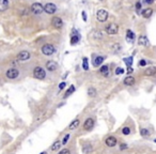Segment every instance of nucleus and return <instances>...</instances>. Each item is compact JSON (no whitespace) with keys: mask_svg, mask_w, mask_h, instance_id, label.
Here are the masks:
<instances>
[{"mask_svg":"<svg viewBox=\"0 0 156 154\" xmlns=\"http://www.w3.org/2000/svg\"><path fill=\"white\" fill-rule=\"evenodd\" d=\"M41 51H42L43 55H45V56H51L56 52V48H55L54 45H51V44H45L42 46Z\"/></svg>","mask_w":156,"mask_h":154,"instance_id":"f257e3e1","label":"nucleus"},{"mask_svg":"<svg viewBox=\"0 0 156 154\" xmlns=\"http://www.w3.org/2000/svg\"><path fill=\"white\" fill-rule=\"evenodd\" d=\"M33 76H34V78L42 80V79H44L46 77V72L41 66H36L33 70Z\"/></svg>","mask_w":156,"mask_h":154,"instance_id":"f03ea898","label":"nucleus"},{"mask_svg":"<svg viewBox=\"0 0 156 154\" xmlns=\"http://www.w3.org/2000/svg\"><path fill=\"white\" fill-rule=\"evenodd\" d=\"M30 10L34 15H40L43 11H44V6H43L40 2H34L31 4Z\"/></svg>","mask_w":156,"mask_h":154,"instance_id":"7ed1b4c3","label":"nucleus"},{"mask_svg":"<svg viewBox=\"0 0 156 154\" xmlns=\"http://www.w3.org/2000/svg\"><path fill=\"white\" fill-rule=\"evenodd\" d=\"M108 12L106 10H104V9H101V10H98L96 12V19L101 23H104V22H106L108 19Z\"/></svg>","mask_w":156,"mask_h":154,"instance_id":"20e7f679","label":"nucleus"},{"mask_svg":"<svg viewBox=\"0 0 156 154\" xmlns=\"http://www.w3.org/2000/svg\"><path fill=\"white\" fill-rule=\"evenodd\" d=\"M106 32L109 35H116L119 32V26L117 24H109L106 26Z\"/></svg>","mask_w":156,"mask_h":154,"instance_id":"39448f33","label":"nucleus"},{"mask_svg":"<svg viewBox=\"0 0 156 154\" xmlns=\"http://www.w3.org/2000/svg\"><path fill=\"white\" fill-rule=\"evenodd\" d=\"M18 75H19V71L15 68H11L5 72V76L9 79H16L18 77Z\"/></svg>","mask_w":156,"mask_h":154,"instance_id":"423d86ee","label":"nucleus"},{"mask_svg":"<svg viewBox=\"0 0 156 154\" xmlns=\"http://www.w3.org/2000/svg\"><path fill=\"white\" fill-rule=\"evenodd\" d=\"M30 57H31V55H30V52L29 51H27V50H23V51H20L18 55H17V60L18 61H22V62H24V61H27V60H29L30 59Z\"/></svg>","mask_w":156,"mask_h":154,"instance_id":"0eeeda50","label":"nucleus"},{"mask_svg":"<svg viewBox=\"0 0 156 154\" xmlns=\"http://www.w3.org/2000/svg\"><path fill=\"white\" fill-rule=\"evenodd\" d=\"M51 25H53V27L56 29H61L63 26V22L60 17L55 16V17H53V19H51Z\"/></svg>","mask_w":156,"mask_h":154,"instance_id":"6e6552de","label":"nucleus"},{"mask_svg":"<svg viewBox=\"0 0 156 154\" xmlns=\"http://www.w3.org/2000/svg\"><path fill=\"white\" fill-rule=\"evenodd\" d=\"M44 11H45L47 14H54V13L57 11V5L54 4V3H51V2L46 3V4L44 5Z\"/></svg>","mask_w":156,"mask_h":154,"instance_id":"1a4fd4ad","label":"nucleus"},{"mask_svg":"<svg viewBox=\"0 0 156 154\" xmlns=\"http://www.w3.org/2000/svg\"><path fill=\"white\" fill-rule=\"evenodd\" d=\"M93 126H94V120L92 119V118H88V119H87V120L84 121V123H83V129H84L86 131L92 130Z\"/></svg>","mask_w":156,"mask_h":154,"instance_id":"9d476101","label":"nucleus"},{"mask_svg":"<svg viewBox=\"0 0 156 154\" xmlns=\"http://www.w3.org/2000/svg\"><path fill=\"white\" fill-rule=\"evenodd\" d=\"M46 69L49 71V72H54L58 69V63L53 61V60H49L46 62Z\"/></svg>","mask_w":156,"mask_h":154,"instance_id":"9b49d317","label":"nucleus"},{"mask_svg":"<svg viewBox=\"0 0 156 154\" xmlns=\"http://www.w3.org/2000/svg\"><path fill=\"white\" fill-rule=\"evenodd\" d=\"M138 44L141 45V46H149L150 42L149 39L146 38V35H140L139 39H138Z\"/></svg>","mask_w":156,"mask_h":154,"instance_id":"f8f14e48","label":"nucleus"},{"mask_svg":"<svg viewBox=\"0 0 156 154\" xmlns=\"http://www.w3.org/2000/svg\"><path fill=\"white\" fill-rule=\"evenodd\" d=\"M105 142H106V144L109 148H112V147H115L117 144V139H116V137H114V136H109V137L106 138Z\"/></svg>","mask_w":156,"mask_h":154,"instance_id":"ddd939ff","label":"nucleus"},{"mask_svg":"<svg viewBox=\"0 0 156 154\" xmlns=\"http://www.w3.org/2000/svg\"><path fill=\"white\" fill-rule=\"evenodd\" d=\"M155 74H156V68L155 66H150L149 69H145V71H144V75L148 76V77L154 76Z\"/></svg>","mask_w":156,"mask_h":154,"instance_id":"4468645a","label":"nucleus"},{"mask_svg":"<svg viewBox=\"0 0 156 154\" xmlns=\"http://www.w3.org/2000/svg\"><path fill=\"white\" fill-rule=\"evenodd\" d=\"M135 38H136V35H135V33L132 30H127L126 31V41L128 43H133L135 41Z\"/></svg>","mask_w":156,"mask_h":154,"instance_id":"2eb2a0df","label":"nucleus"},{"mask_svg":"<svg viewBox=\"0 0 156 154\" xmlns=\"http://www.w3.org/2000/svg\"><path fill=\"white\" fill-rule=\"evenodd\" d=\"M123 83H124L125 86H134L135 85V78L133 76H131V75H128L127 77H125Z\"/></svg>","mask_w":156,"mask_h":154,"instance_id":"dca6fc26","label":"nucleus"},{"mask_svg":"<svg viewBox=\"0 0 156 154\" xmlns=\"http://www.w3.org/2000/svg\"><path fill=\"white\" fill-rule=\"evenodd\" d=\"M153 14V9L151 8H148V9H144V10L142 11V16L144 17V18H149V17H151Z\"/></svg>","mask_w":156,"mask_h":154,"instance_id":"f3484780","label":"nucleus"},{"mask_svg":"<svg viewBox=\"0 0 156 154\" xmlns=\"http://www.w3.org/2000/svg\"><path fill=\"white\" fill-rule=\"evenodd\" d=\"M9 8V0H0V12L5 11Z\"/></svg>","mask_w":156,"mask_h":154,"instance_id":"a211bd4d","label":"nucleus"},{"mask_svg":"<svg viewBox=\"0 0 156 154\" xmlns=\"http://www.w3.org/2000/svg\"><path fill=\"white\" fill-rule=\"evenodd\" d=\"M79 123H80V121L78 120V119H75V120H73L72 122H71V124L68 125V130H76L78 126H79Z\"/></svg>","mask_w":156,"mask_h":154,"instance_id":"6ab92c4d","label":"nucleus"},{"mask_svg":"<svg viewBox=\"0 0 156 154\" xmlns=\"http://www.w3.org/2000/svg\"><path fill=\"white\" fill-rule=\"evenodd\" d=\"M104 62V57H102V56H97V57H95V59H94V65L95 66H100L102 63Z\"/></svg>","mask_w":156,"mask_h":154,"instance_id":"aec40b11","label":"nucleus"},{"mask_svg":"<svg viewBox=\"0 0 156 154\" xmlns=\"http://www.w3.org/2000/svg\"><path fill=\"white\" fill-rule=\"evenodd\" d=\"M100 72H101V74H103L104 76H108V74H109V68H108V65H103L100 69Z\"/></svg>","mask_w":156,"mask_h":154,"instance_id":"412c9836","label":"nucleus"},{"mask_svg":"<svg viewBox=\"0 0 156 154\" xmlns=\"http://www.w3.org/2000/svg\"><path fill=\"white\" fill-rule=\"evenodd\" d=\"M82 152L84 154H89L92 152V146L91 144H84V146L82 147Z\"/></svg>","mask_w":156,"mask_h":154,"instance_id":"4be33fe9","label":"nucleus"},{"mask_svg":"<svg viewBox=\"0 0 156 154\" xmlns=\"http://www.w3.org/2000/svg\"><path fill=\"white\" fill-rule=\"evenodd\" d=\"M61 141H59V140H57L53 146H51V151H58L60 148H61Z\"/></svg>","mask_w":156,"mask_h":154,"instance_id":"5701e85b","label":"nucleus"},{"mask_svg":"<svg viewBox=\"0 0 156 154\" xmlns=\"http://www.w3.org/2000/svg\"><path fill=\"white\" fill-rule=\"evenodd\" d=\"M78 42H79V35H72V38H71V45H75L77 44Z\"/></svg>","mask_w":156,"mask_h":154,"instance_id":"b1692460","label":"nucleus"},{"mask_svg":"<svg viewBox=\"0 0 156 154\" xmlns=\"http://www.w3.org/2000/svg\"><path fill=\"white\" fill-rule=\"evenodd\" d=\"M140 135L142 136V137H149L150 132H149V130H146V129H140Z\"/></svg>","mask_w":156,"mask_h":154,"instance_id":"393cba45","label":"nucleus"},{"mask_svg":"<svg viewBox=\"0 0 156 154\" xmlns=\"http://www.w3.org/2000/svg\"><path fill=\"white\" fill-rule=\"evenodd\" d=\"M88 95L89 96H91V97H94L95 95H96V90H95L94 88H89L88 89Z\"/></svg>","mask_w":156,"mask_h":154,"instance_id":"a878e982","label":"nucleus"},{"mask_svg":"<svg viewBox=\"0 0 156 154\" xmlns=\"http://www.w3.org/2000/svg\"><path fill=\"white\" fill-rule=\"evenodd\" d=\"M74 91H75V87H74V86H71L70 88L67 89V91L65 92V95H64V96H65V97L70 96V95H71V94H72V93H73Z\"/></svg>","mask_w":156,"mask_h":154,"instance_id":"bb28decb","label":"nucleus"},{"mask_svg":"<svg viewBox=\"0 0 156 154\" xmlns=\"http://www.w3.org/2000/svg\"><path fill=\"white\" fill-rule=\"evenodd\" d=\"M82 68L84 71H88L89 70V64H88V58H83L82 60Z\"/></svg>","mask_w":156,"mask_h":154,"instance_id":"cd10ccee","label":"nucleus"},{"mask_svg":"<svg viewBox=\"0 0 156 154\" xmlns=\"http://www.w3.org/2000/svg\"><path fill=\"white\" fill-rule=\"evenodd\" d=\"M124 62L126 63V65H127V66H132V64H133V57L125 58V59H124Z\"/></svg>","mask_w":156,"mask_h":154,"instance_id":"c85d7f7f","label":"nucleus"},{"mask_svg":"<svg viewBox=\"0 0 156 154\" xmlns=\"http://www.w3.org/2000/svg\"><path fill=\"white\" fill-rule=\"evenodd\" d=\"M122 133H123L124 135H129V133H131V129L127 128V126H125V128L122 129Z\"/></svg>","mask_w":156,"mask_h":154,"instance_id":"c756f323","label":"nucleus"},{"mask_svg":"<svg viewBox=\"0 0 156 154\" xmlns=\"http://www.w3.org/2000/svg\"><path fill=\"white\" fill-rule=\"evenodd\" d=\"M70 137H71V136H70V134H66L65 136H64V138H63V140L61 141V143L62 144H65L67 141H68V139H70Z\"/></svg>","mask_w":156,"mask_h":154,"instance_id":"7c9ffc66","label":"nucleus"},{"mask_svg":"<svg viewBox=\"0 0 156 154\" xmlns=\"http://www.w3.org/2000/svg\"><path fill=\"white\" fill-rule=\"evenodd\" d=\"M58 154H71V151L68 150V149H63V150H61Z\"/></svg>","mask_w":156,"mask_h":154,"instance_id":"2f4dec72","label":"nucleus"},{"mask_svg":"<svg viewBox=\"0 0 156 154\" xmlns=\"http://www.w3.org/2000/svg\"><path fill=\"white\" fill-rule=\"evenodd\" d=\"M124 73V70L122 69V68H118L117 70H116V74L117 75H120V74H123Z\"/></svg>","mask_w":156,"mask_h":154,"instance_id":"473e14b6","label":"nucleus"},{"mask_svg":"<svg viewBox=\"0 0 156 154\" xmlns=\"http://www.w3.org/2000/svg\"><path fill=\"white\" fill-rule=\"evenodd\" d=\"M138 64H139V66H145L146 65V61L145 60H140Z\"/></svg>","mask_w":156,"mask_h":154,"instance_id":"72a5a7b5","label":"nucleus"},{"mask_svg":"<svg viewBox=\"0 0 156 154\" xmlns=\"http://www.w3.org/2000/svg\"><path fill=\"white\" fill-rule=\"evenodd\" d=\"M127 148H128V147H127L126 143H122V144L120 146V149H121V150H126Z\"/></svg>","mask_w":156,"mask_h":154,"instance_id":"f704fd0d","label":"nucleus"},{"mask_svg":"<svg viewBox=\"0 0 156 154\" xmlns=\"http://www.w3.org/2000/svg\"><path fill=\"white\" fill-rule=\"evenodd\" d=\"M133 72H134V69H133L132 66H128V69H127V74H128V75H131Z\"/></svg>","mask_w":156,"mask_h":154,"instance_id":"c9c22d12","label":"nucleus"},{"mask_svg":"<svg viewBox=\"0 0 156 154\" xmlns=\"http://www.w3.org/2000/svg\"><path fill=\"white\" fill-rule=\"evenodd\" d=\"M65 86H66V84L63 81V83H61V84L59 85V89H60V90H62V89H64V88H65Z\"/></svg>","mask_w":156,"mask_h":154,"instance_id":"e433bc0d","label":"nucleus"},{"mask_svg":"<svg viewBox=\"0 0 156 154\" xmlns=\"http://www.w3.org/2000/svg\"><path fill=\"white\" fill-rule=\"evenodd\" d=\"M136 9H137V10H140V9H141V3L139 1L136 3Z\"/></svg>","mask_w":156,"mask_h":154,"instance_id":"4c0bfd02","label":"nucleus"},{"mask_svg":"<svg viewBox=\"0 0 156 154\" xmlns=\"http://www.w3.org/2000/svg\"><path fill=\"white\" fill-rule=\"evenodd\" d=\"M144 2H145L146 4H152V3L154 2V0H144Z\"/></svg>","mask_w":156,"mask_h":154,"instance_id":"58836bf2","label":"nucleus"},{"mask_svg":"<svg viewBox=\"0 0 156 154\" xmlns=\"http://www.w3.org/2000/svg\"><path fill=\"white\" fill-rule=\"evenodd\" d=\"M82 19L86 22L87 21V14H86V12H82Z\"/></svg>","mask_w":156,"mask_h":154,"instance_id":"ea45409f","label":"nucleus"},{"mask_svg":"<svg viewBox=\"0 0 156 154\" xmlns=\"http://www.w3.org/2000/svg\"><path fill=\"white\" fill-rule=\"evenodd\" d=\"M40 154H47V152H42V153H40Z\"/></svg>","mask_w":156,"mask_h":154,"instance_id":"a19ab883","label":"nucleus"},{"mask_svg":"<svg viewBox=\"0 0 156 154\" xmlns=\"http://www.w3.org/2000/svg\"><path fill=\"white\" fill-rule=\"evenodd\" d=\"M154 141H155V142H156V139H155V140H154Z\"/></svg>","mask_w":156,"mask_h":154,"instance_id":"79ce46f5","label":"nucleus"},{"mask_svg":"<svg viewBox=\"0 0 156 154\" xmlns=\"http://www.w3.org/2000/svg\"><path fill=\"white\" fill-rule=\"evenodd\" d=\"M100 1H102V0H100Z\"/></svg>","mask_w":156,"mask_h":154,"instance_id":"37998d69","label":"nucleus"}]
</instances>
